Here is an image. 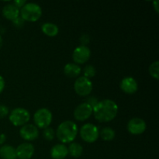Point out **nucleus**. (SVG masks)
Here are the masks:
<instances>
[{
	"instance_id": "nucleus-1",
	"label": "nucleus",
	"mask_w": 159,
	"mask_h": 159,
	"mask_svg": "<svg viewBox=\"0 0 159 159\" xmlns=\"http://www.w3.org/2000/svg\"><path fill=\"white\" fill-rule=\"evenodd\" d=\"M93 113L96 120L99 122H110L117 115L118 106L112 99H103L95 106Z\"/></svg>"
},
{
	"instance_id": "nucleus-2",
	"label": "nucleus",
	"mask_w": 159,
	"mask_h": 159,
	"mask_svg": "<svg viewBox=\"0 0 159 159\" xmlns=\"http://www.w3.org/2000/svg\"><path fill=\"white\" fill-rule=\"evenodd\" d=\"M78 134V126L72 120H65L57 127L56 136L62 143H71Z\"/></svg>"
},
{
	"instance_id": "nucleus-3",
	"label": "nucleus",
	"mask_w": 159,
	"mask_h": 159,
	"mask_svg": "<svg viewBox=\"0 0 159 159\" xmlns=\"http://www.w3.org/2000/svg\"><path fill=\"white\" fill-rule=\"evenodd\" d=\"M20 16L24 21H37L42 16V9L35 2H26L20 9Z\"/></svg>"
},
{
	"instance_id": "nucleus-4",
	"label": "nucleus",
	"mask_w": 159,
	"mask_h": 159,
	"mask_svg": "<svg viewBox=\"0 0 159 159\" xmlns=\"http://www.w3.org/2000/svg\"><path fill=\"white\" fill-rule=\"evenodd\" d=\"M9 121L16 127L23 126L29 122L30 114L27 110L22 107L15 108L11 111L9 116Z\"/></svg>"
},
{
	"instance_id": "nucleus-5",
	"label": "nucleus",
	"mask_w": 159,
	"mask_h": 159,
	"mask_svg": "<svg viewBox=\"0 0 159 159\" xmlns=\"http://www.w3.org/2000/svg\"><path fill=\"white\" fill-rule=\"evenodd\" d=\"M53 115L51 110L47 108H40L35 112L34 115V121L36 127L45 129L49 127L52 122Z\"/></svg>"
},
{
	"instance_id": "nucleus-6",
	"label": "nucleus",
	"mask_w": 159,
	"mask_h": 159,
	"mask_svg": "<svg viewBox=\"0 0 159 159\" xmlns=\"http://www.w3.org/2000/svg\"><path fill=\"white\" fill-rule=\"evenodd\" d=\"M80 137L84 141L87 143H94L99 138V129L93 124H85L81 127Z\"/></svg>"
},
{
	"instance_id": "nucleus-7",
	"label": "nucleus",
	"mask_w": 159,
	"mask_h": 159,
	"mask_svg": "<svg viewBox=\"0 0 159 159\" xmlns=\"http://www.w3.org/2000/svg\"><path fill=\"white\" fill-rule=\"evenodd\" d=\"M74 89L75 93L81 96H87L93 90V82L90 79L81 76L75 80L74 83Z\"/></svg>"
},
{
	"instance_id": "nucleus-8",
	"label": "nucleus",
	"mask_w": 159,
	"mask_h": 159,
	"mask_svg": "<svg viewBox=\"0 0 159 159\" xmlns=\"http://www.w3.org/2000/svg\"><path fill=\"white\" fill-rule=\"evenodd\" d=\"M91 56V51L89 48L85 45H80L74 50L72 53L73 61L75 64H84L88 61Z\"/></svg>"
},
{
	"instance_id": "nucleus-9",
	"label": "nucleus",
	"mask_w": 159,
	"mask_h": 159,
	"mask_svg": "<svg viewBox=\"0 0 159 159\" xmlns=\"http://www.w3.org/2000/svg\"><path fill=\"white\" fill-rule=\"evenodd\" d=\"M127 130L131 134L138 135L144 133L147 128L146 122L139 117H134L130 119L127 123Z\"/></svg>"
},
{
	"instance_id": "nucleus-10",
	"label": "nucleus",
	"mask_w": 159,
	"mask_h": 159,
	"mask_svg": "<svg viewBox=\"0 0 159 159\" xmlns=\"http://www.w3.org/2000/svg\"><path fill=\"white\" fill-rule=\"evenodd\" d=\"M20 134L25 141H34L39 137V130L34 124H25L20 130Z\"/></svg>"
},
{
	"instance_id": "nucleus-11",
	"label": "nucleus",
	"mask_w": 159,
	"mask_h": 159,
	"mask_svg": "<svg viewBox=\"0 0 159 159\" xmlns=\"http://www.w3.org/2000/svg\"><path fill=\"white\" fill-rule=\"evenodd\" d=\"M93 113V108L86 102L79 104L74 110L75 119L79 121H85L91 116Z\"/></svg>"
},
{
	"instance_id": "nucleus-12",
	"label": "nucleus",
	"mask_w": 159,
	"mask_h": 159,
	"mask_svg": "<svg viewBox=\"0 0 159 159\" xmlns=\"http://www.w3.org/2000/svg\"><path fill=\"white\" fill-rule=\"evenodd\" d=\"M34 152L35 148L30 143H23L16 148V158L19 159H30L34 155Z\"/></svg>"
},
{
	"instance_id": "nucleus-13",
	"label": "nucleus",
	"mask_w": 159,
	"mask_h": 159,
	"mask_svg": "<svg viewBox=\"0 0 159 159\" xmlns=\"http://www.w3.org/2000/svg\"><path fill=\"white\" fill-rule=\"evenodd\" d=\"M121 90L127 94H134L138 89V84L133 77H125L121 80L120 84Z\"/></svg>"
},
{
	"instance_id": "nucleus-14",
	"label": "nucleus",
	"mask_w": 159,
	"mask_h": 159,
	"mask_svg": "<svg viewBox=\"0 0 159 159\" xmlns=\"http://www.w3.org/2000/svg\"><path fill=\"white\" fill-rule=\"evenodd\" d=\"M68 155V148L64 144H55L51 149V157L53 159H65Z\"/></svg>"
},
{
	"instance_id": "nucleus-15",
	"label": "nucleus",
	"mask_w": 159,
	"mask_h": 159,
	"mask_svg": "<svg viewBox=\"0 0 159 159\" xmlns=\"http://www.w3.org/2000/svg\"><path fill=\"white\" fill-rule=\"evenodd\" d=\"M2 15L6 19L12 21L20 16V9L16 7L13 3H9L3 7Z\"/></svg>"
},
{
	"instance_id": "nucleus-16",
	"label": "nucleus",
	"mask_w": 159,
	"mask_h": 159,
	"mask_svg": "<svg viewBox=\"0 0 159 159\" xmlns=\"http://www.w3.org/2000/svg\"><path fill=\"white\" fill-rule=\"evenodd\" d=\"M82 68L75 63H68L64 67V73L66 76L70 78L77 77L80 75Z\"/></svg>"
},
{
	"instance_id": "nucleus-17",
	"label": "nucleus",
	"mask_w": 159,
	"mask_h": 159,
	"mask_svg": "<svg viewBox=\"0 0 159 159\" xmlns=\"http://www.w3.org/2000/svg\"><path fill=\"white\" fill-rule=\"evenodd\" d=\"M0 157L2 159H16V148L9 144H5L0 148Z\"/></svg>"
},
{
	"instance_id": "nucleus-18",
	"label": "nucleus",
	"mask_w": 159,
	"mask_h": 159,
	"mask_svg": "<svg viewBox=\"0 0 159 159\" xmlns=\"http://www.w3.org/2000/svg\"><path fill=\"white\" fill-rule=\"evenodd\" d=\"M41 30L43 34H46L48 37H54L58 34L59 28L55 23L48 22V23H44L42 24Z\"/></svg>"
},
{
	"instance_id": "nucleus-19",
	"label": "nucleus",
	"mask_w": 159,
	"mask_h": 159,
	"mask_svg": "<svg viewBox=\"0 0 159 159\" xmlns=\"http://www.w3.org/2000/svg\"><path fill=\"white\" fill-rule=\"evenodd\" d=\"M68 154L73 158H79L82 155L83 148L77 142H71L68 148Z\"/></svg>"
},
{
	"instance_id": "nucleus-20",
	"label": "nucleus",
	"mask_w": 159,
	"mask_h": 159,
	"mask_svg": "<svg viewBox=\"0 0 159 159\" xmlns=\"http://www.w3.org/2000/svg\"><path fill=\"white\" fill-rule=\"evenodd\" d=\"M99 134H100V137L102 140L106 141H110L114 139L116 133L113 128L110 127H106L101 130Z\"/></svg>"
},
{
	"instance_id": "nucleus-21",
	"label": "nucleus",
	"mask_w": 159,
	"mask_h": 159,
	"mask_svg": "<svg viewBox=\"0 0 159 159\" xmlns=\"http://www.w3.org/2000/svg\"><path fill=\"white\" fill-rule=\"evenodd\" d=\"M158 68H159V61H155L153 63H152L149 66L148 71L150 73L151 76L155 78V79H158L159 75H158Z\"/></svg>"
},
{
	"instance_id": "nucleus-22",
	"label": "nucleus",
	"mask_w": 159,
	"mask_h": 159,
	"mask_svg": "<svg viewBox=\"0 0 159 159\" xmlns=\"http://www.w3.org/2000/svg\"><path fill=\"white\" fill-rule=\"evenodd\" d=\"M96 73V68L92 65H86L83 69V75H84L83 76L89 79L90 78L94 77Z\"/></svg>"
},
{
	"instance_id": "nucleus-23",
	"label": "nucleus",
	"mask_w": 159,
	"mask_h": 159,
	"mask_svg": "<svg viewBox=\"0 0 159 159\" xmlns=\"http://www.w3.org/2000/svg\"><path fill=\"white\" fill-rule=\"evenodd\" d=\"M54 136H55V133H54V130H53V128L48 127L47 128L43 129V137L45 140L51 141L54 139Z\"/></svg>"
},
{
	"instance_id": "nucleus-24",
	"label": "nucleus",
	"mask_w": 159,
	"mask_h": 159,
	"mask_svg": "<svg viewBox=\"0 0 159 159\" xmlns=\"http://www.w3.org/2000/svg\"><path fill=\"white\" fill-rule=\"evenodd\" d=\"M12 23H13L14 26L16 28H21L22 26H23V25H24V23L25 21L23 20V19L20 16L17 17L16 19H15L14 20H12Z\"/></svg>"
},
{
	"instance_id": "nucleus-25",
	"label": "nucleus",
	"mask_w": 159,
	"mask_h": 159,
	"mask_svg": "<svg viewBox=\"0 0 159 159\" xmlns=\"http://www.w3.org/2000/svg\"><path fill=\"white\" fill-rule=\"evenodd\" d=\"M86 102L87 104H89V105L93 109L95 107V106L99 102V101H98L97 98H96L95 96H89V97L87 99L86 102Z\"/></svg>"
},
{
	"instance_id": "nucleus-26",
	"label": "nucleus",
	"mask_w": 159,
	"mask_h": 159,
	"mask_svg": "<svg viewBox=\"0 0 159 159\" xmlns=\"http://www.w3.org/2000/svg\"><path fill=\"white\" fill-rule=\"evenodd\" d=\"M9 108L5 105H0V119H2L9 114Z\"/></svg>"
},
{
	"instance_id": "nucleus-27",
	"label": "nucleus",
	"mask_w": 159,
	"mask_h": 159,
	"mask_svg": "<svg viewBox=\"0 0 159 159\" xmlns=\"http://www.w3.org/2000/svg\"><path fill=\"white\" fill-rule=\"evenodd\" d=\"M89 40H90V37L88 35V34H83V35L81 36L80 41L81 43H82V45H85V46H86V44L89 42Z\"/></svg>"
},
{
	"instance_id": "nucleus-28",
	"label": "nucleus",
	"mask_w": 159,
	"mask_h": 159,
	"mask_svg": "<svg viewBox=\"0 0 159 159\" xmlns=\"http://www.w3.org/2000/svg\"><path fill=\"white\" fill-rule=\"evenodd\" d=\"M12 3H13L16 7H18L19 9H20L25 4H26V2L25 1V0H15Z\"/></svg>"
},
{
	"instance_id": "nucleus-29",
	"label": "nucleus",
	"mask_w": 159,
	"mask_h": 159,
	"mask_svg": "<svg viewBox=\"0 0 159 159\" xmlns=\"http://www.w3.org/2000/svg\"><path fill=\"white\" fill-rule=\"evenodd\" d=\"M5 85H6V83H5L4 78H3L2 75H0V93L4 90Z\"/></svg>"
},
{
	"instance_id": "nucleus-30",
	"label": "nucleus",
	"mask_w": 159,
	"mask_h": 159,
	"mask_svg": "<svg viewBox=\"0 0 159 159\" xmlns=\"http://www.w3.org/2000/svg\"><path fill=\"white\" fill-rule=\"evenodd\" d=\"M6 141V136L5 134H0V144H3Z\"/></svg>"
},
{
	"instance_id": "nucleus-31",
	"label": "nucleus",
	"mask_w": 159,
	"mask_h": 159,
	"mask_svg": "<svg viewBox=\"0 0 159 159\" xmlns=\"http://www.w3.org/2000/svg\"><path fill=\"white\" fill-rule=\"evenodd\" d=\"M153 6H154V8H155V11H156L157 12H158V1L154 2Z\"/></svg>"
},
{
	"instance_id": "nucleus-32",
	"label": "nucleus",
	"mask_w": 159,
	"mask_h": 159,
	"mask_svg": "<svg viewBox=\"0 0 159 159\" xmlns=\"http://www.w3.org/2000/svg\"><path fill=\"white\" fill-rule=\"evenodd\" d=\"M2 44H3V39H2V36L0 35V48H2Z\"/></svg>"
}]
</instances>
